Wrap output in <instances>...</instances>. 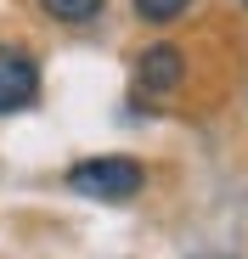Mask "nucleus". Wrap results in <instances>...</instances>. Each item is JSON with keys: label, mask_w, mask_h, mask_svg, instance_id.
Segmentation results:
<instances>
[{"label": "nucleus", "mask_w": 248, "mask_h": 259, "mask_svg": "<svg viewBox=\"0 0 248 259\" xmlns=\"http://www.w3.org/2000/svg\"><path fill=\"white\" fill-rule=\"evenodd\" d=\"M147 186V163L141 158H124V152H107V158H79L68 169V192L79 197H96V203H124Z\"/></svg>", "instance_id": "f257e3e1"}, {"label": "nucleus", "mask_w": 248, "mask_h": 259, "mask_svg": "<svg viewBox=\"0 0 248 259\" xmlns=\"http://www.w3.org/2000/svg\"><path fill=\"white\" fill-rule=\"evenodd\" d=\"M39 102V62L23 46H0V113H23Z\"/></svg>", "instance_id": "f03ea898"}, {"label": "nucleus", "mask_w": 248, "mask_h": 259, "mask_svg": "<svg viewBox=\"0 0 248 259\" xmlns=\"http://www.w3.org/2000/svg\"><path fill=\"white\" fill-rule=\"evenodd\" d=\"M181 84H186V57H181V46L158 39V46L141 51V62H136V91H141V96H175Z\"/></svg>", "instance_id": "7ed1b4c3"}, {"label": "nucleus", "mask_w": 248, "mask_h": 259, "mask_svg": "<svg viewBox=\"0 0 248 259\" xmlns=\"http://www.w3.org/2000/svg\"><path fill=\"white\" fill-rule=\"evenodd\" d=\"M102 6L107 0H39V12H46L51 23H91Z\"/></svg>", "instance_id": "20e7f679"}, {"label": "nucleus", "mask_w": 248, "mask_h": 259, "mask_svg": "<svg viewBox=\"0 0 248 259\" xmlns=\"http://www.w3.org/2000/svg\"><path fill=\"white\" fill-rule=\"evenodd\" d=\"M192 12V0H136V17L141 23H175Z\"/></svg>", "instance_id": "39448f33"}, {"label": "nucleus", "mask_w": 248, "mask_h": 259, "mask_svg": "<svg viewBox=\"0 0 248 259\" xmlns=\"http://www.w3.org/2000/svg\"><path fill=\"white\" fill-rule=\"evenodd\" d=\"M242 6H248V0H242Z\"/></svg>", "instance_id": "423d86ee"}]
</instances>
